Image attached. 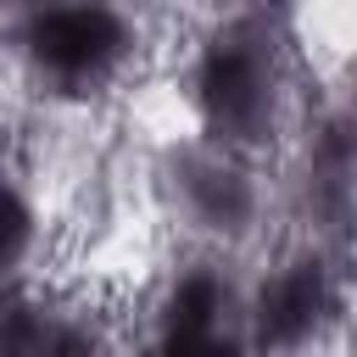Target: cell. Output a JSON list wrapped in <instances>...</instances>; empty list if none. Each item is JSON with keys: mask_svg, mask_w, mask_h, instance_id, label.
Returning a JSON list of instances; mask_svg holds the SVG:
<instances>
[{"mask_svg": "<svg viewBox=\"0 0 357 357\" xmlns=\"http://www.w3.org/2000/svg\"><path fill=\"white\" fill-rule=\"evenodd\" d=\"M190 106L201 117V139L257 156L284 139L296 112V39L290 17L268 6H245L218 17L190 61Z\"/></svg>", "mask_w": 357, "mask_h": 357, "instance_id": "cell-1", "label": "cell"}, {"mask_svg": "<svg viewBox=\"0 0 357 357\" xmlns=\"http://www.w3.org/2000/svg\"><path fill=\"white\" fill-rule=\"evenodd\" d=\"M28 84L50 100L106 95L139 50V28L117 6H28L6 28Z\"/></svg>", "mask_w": 357, "mask_h": 357, "instance_id": "cell-2", "label": "cell"}, {"mask_svg": "<svg viewBox=\"0 0 357 357\" xmlns=\"http://www.w3.org/2000/svg\"><path fill=\"white\" fill-rule=\"evenodd\" d=\"M346 312L335 245H290L257 284H245V340L251 357H301L335 335Z\"/></svg>", "mask_w": 357, "mask_h": 357, "instance_id": "cell-3", "label": "cell"}, {"mask_svg": "<svg viewBox=\"0 0 357 357\" xmlns=\"http://www.w3.org/2000/svg\"><path fill=\"white\" fill-rule=\"evenodd\" d=\"M156 195L173 223L206 245H240L262 223V178L251 156H234L212 139H173L156 156Z\"/></svg>", "mask_w": 357, "mask_h": 357, "instance_id": "cell-4", "label": "cell"}, {"mask_svg": "<svg viewBox=\"0 0 357 357\" xmlns=\"http://www.w3.org/2000/svg\"><path fill=\"white\" fill-rule=\"evenodd\" d=\"M145 357H251L245 284L223 257L201 251L162 279L145 318Z\"/></svg>", "mask_w": 357, "mask_h": 357, "instance_id": "cell-5", "label": "cell"}, {"mask_svg": "<svg viewBox=\"0 0 357 357\" xmlns=\"http://www.w3.org/2000/svg\"><path fill=\"white\" fill-rule=\"evenodd\" d=\"M357 134H351V112L329 106L324 117L307 123L301 156H296V206L312 229L318 245H335L351 223V190H357Z\"/></svg>", "mask_w": 357, "mask_h": 357, "instance_id": "cell-6", "label": "cell"}, {"mask_svg": "<svg viewBox=\"0 0 357 357\" xmlns=\"http://www.w3.org/2000/svg\"><path fill=\"white\" fill-rule=\"evenodd\" d=\"M0 357H112L100 324L56 296L0 284Z\"/></svg>", "mask_w": 357, "mask_h": 357, "instance_id": "cell-7", "label": "cell"}, {"mask_svg": "<svg viewBox=\"0 0 357 357\" xmlns=\"http://www.w3.org/2000/svg\"><path fill=\"white\" fill-rule=\"evenodd\" d=\"M33 240H39V212L22 190V178L0 162V284H11L22 273Z\"/></svg>", "mask_w": 357, "mask_h": 357, "instance_id": "cell-8", "label": "cell"}]
</instances>
